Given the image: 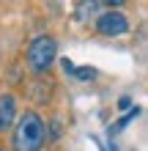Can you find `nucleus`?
Wrapping results in <instances>:
<instances>
[{"instance_id":"7ed1b4c3","label":"nucleus","mask_w":148,"mask_h":151,"mask_svg":"<svg viewBox=\"0 0 148 151\" xmlns=\"http://www.w3.org/2000/svg\"><path fill=\"white\" fill-rule=\"evenodd\" d=\"M96 30L102 36H124L129 30V19H126V14L107 8V11H102L96 17Z\"/></svg>"},{"instance_id":"20e7f679","label":"nucleus","mask_w":148,"mask_h":151,"mask_svg":"<svg viewBox=\"0 0 148 151\" xmlns=\"http://www.w3.org/2000/svg\"><path fill=\"white\" fill-rule=\"evenodd\" d=\"M14 121H16V99L11 93H0V132L11 129Z\"/></svg>"},{"instance_id":"f03ea898","label":"nucleus","mask_w":148,"mask_h":151,"mask_svg":"<svg viewBox=\"0 0 148 151\" xmlns=\"http://www.w3.org/2000/svg\"><path fill=\"white\" fill-rule=\"evenodd\" d=\"M58 58V41L47 36V33H41V36H36L30 41L28 47V69L33 74H47L52 63H55Z\"/></svg>"},{"instance_id":"39448f33","label":"nucleus","mask_w":148,"mask_h":151,"mask_svg":"<svg viewBox=\"0 0 148 151\" xmlns=\"http://www.w3.org/2000/svg\"><path fill=\"white\" fill-rule=\"evenodd\" d=\"M99 11H107V3H99V0H85V3H77L74 17H77V22H85L91 14H99Z\"/></svg>"},{"instance_id":"423d86ee","label":"nucleus","mask_w":148,"mask_h":151,"mask_svg":"<svg viewBox=\"0 0 148 151\" xmlns=\"http://www.w3.org/2000/svg\"><path fill=\"white\" fill-rule=\"evenodd\" d=\"M137 115H140V107H137V104H134V107L129 110V113H126V115H124V118H121L118 124H112V127H110V135H115V132H121L124 127H129V124H132V121L137 118Z\"/></svg>"},{"instance_id":"0eeeda50","label":"nucleus","mask_w":148,"mask_h":151,"mask_svg":"<svg viewBox=\"0 0 148 151\" xmlns=\"http://www.w3.org/2000/svg\"><path fill=\"white\" fill-rule=\"evenodd\" d=\"M74 77L77 80H93V77H96V69H91V66H74Z\"/></svg>"},{"instance_id":"1a4fd4ad","label":"nucleus","mask_w":148,"mask_h":151,"mask_svg":"<svg viewBox=\"0 0 148 151\" xmlns=\"http://www.w3.org/2000/svg\"><path fill=\"white\" fill-rule=\"evenodd\" d=\"M60 63H63V72H66V74H74V60L63 58V60H60Z\"/></svg>"},{"instance_id":"6e6552de","label":"nucleus","mask_w":148,"mask_h":151,"mask_svg":"<svg viewBox=\"0 0 148 151\" xmlns=\"http://www.w3.org/2000/svg\"><path fill=\"white\" fill-rule=\"evenodd\" d=\"M118 110H132V99H129V96H121L118 99Z\"/></svg>"},{"instance_id":"f257e3e1","label":"nucleus","mask_w":148,"mask_h":151,"mask_svg":"<svg viewBox=\"0 0 148 151\" xmlns=\"http://www.w3.org/2000/svg\"><path fill=\"white\" fill-rule=\"evenodd\" d=\"M44 140H47L44 118H41L39 113L28 110L14 127V137H11L14 151H41L44 148Z\"/></svg>"}]
</instances>
